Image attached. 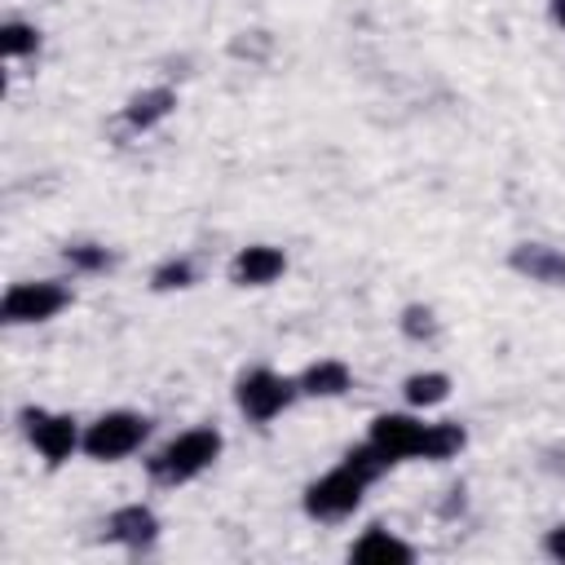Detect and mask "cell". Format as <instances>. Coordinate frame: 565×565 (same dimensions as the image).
<instances>
[{
    "mask_svg": "<svg viewBox=\"0 0 565 565\" xmlns=\"http://www.w3.org/2000/svg\"><path fill=\"white\" fill-rule=\"evenodd\" d=\"M22 419H26V433H31L35 450H40L49 463L71 459V450H75V441H79V433H75V419H71V415H44V411H26Z\"/></svg>",
    "mask_w": 565,
    "mask_h": 565,
    "instance_id": "7",
    "label": "cell"
},
{
    "mask_svg": "<svg viewBox=\"0 0 565 565\" xmlns=\"http://www.w3.org/2000/svg\"><path fill=\"white\" fill-rule=\"evenodd\" d=\"M287 402H291V384L274 371H252V375L238 380V406L252 419H274Z\"/></svg>",
    "mask_w": 565,
    "mask_h": 565,
    "instance_id": "6",
    "label": "cell"
},
{
    "mask_svg": "<svg viewBox=\"0 0 565 565\" xmlns=\"http://www.w3.org/2000/svg\"><path fill=\"white\" fill-rule=\"evenodd\" d=\"M172 106H177V93H172V88H146V93H137V97L128 102L124 119H128L132 128H150V124H159Z\"/></svg>",
    "mask_w": 565,
    "mask_h": 565,
    "instance_id": "12",
    "label": "cell"
},
{
    "mask_svg": "<svg viewBox=\"0 0 565 565\" xmlns=\"http://www.w3.org/2000/svg\"><path fill=\"white\" fill-rule=\"evenodd\" d=\"M362 490H366V477H358L349 463H340L335 472H327L322 481H313L305 490V512L309 516H322V521L349 516L362 503Z\"/></svg>",
    "mask_w": 565,
    "mask_h": 565,
    "instance_id": "3",
    "label": "cell"
},
{
    "mask_svg": "<svg viewBox=\"0 0 565 565\" xmlns=\"http://www.w3.org/2000/svg\"><path fill=\"white\" fill-rule=\"evenodd\" d=\"M194 282V265L190 260H168L154 269V291H172V287H190Z\"/></svg>",
    "mask_w": 565,
    "mask_h": 565,
    "instance_id": "17",
    "label": "cell"
},
{
    "mask_svg": "<svg viewBox=\"0 0 565 565\" xmlns=\"http://www.w3.org/2000/svg\"><path fill=\"white\" fill-rule=\"evenodd\" d=\"M35 44H40V31H35V26H26V22H9V26L0 31V49H4V57L35 53Z\"/></svg>",
    "mask_w": 565,
    "mask_h": 565,
    "instance_id": "16",
    "label": "cell"
},
{
    "mask_svg": "<svg viewBox=\"0 0 565 565\" xmlns=\"http://www.w3.org/2000/svg\"><path fill=\"white\" fill-rule=\"evenodd\" d=\"M282 252L278 247H265V243H256V247H243L238 256H234V265H230V278L238 282V287H260V282H274L278 274H282Z\"/></svg>",
    "mask_w": 565,
    "mask_h": 565,
    "instance_id": "8",
    "label": "cell"
},
{
    "mask_svg": "<svg viewBox=\"0 0 565 565\" xmlns=\"http://www.w3.org/2000/svg\"><path fill=\"white\" fill-rule=\"evenodd\" d=\"M66 260L79 265V269H106L110 265V252L106 247H93V243H79V247H66Z\"/></svg>",
    "mask_w": 565,
    "mask_h": 565,
    "instance_id": "19",
    "label": "cell"
},
{
    "mask_svg": "<svg viewBox=\"0 0 565 565\" xmlns=\"http://www.w3.org/2000/svg\"><path fill=\"white\" fill-rule=\"evenodd\" d=\"M455 450H463V428L459 424H428V433H424V459H450Z\"/></svg>",
    "mask_w": 565,
    "mask_h": 565,
    "instance_id": "15",
    "label": "cell"
},
{
    "mask_svg": "<svg viewBox=\"0 0 565 565\" xmlns=\"http://www.w3.org/2000/svg\"><path fill=\"white\" fill-rule=\"evenodd\" d=\"M446 393H450V380L441 371H424V375L406 380V402L411 406H437V402H446Z\"/></svg>",
    "mask_w": 565,
    "mask_h": 565,
    "instance_id": "14",
    "label": "cell"
},
{
    "mask_svg": "<svg viewBox=\"0 0 565 565\" xmlns=\"http://www.w3.org/2000/svg\"><path fill=\"white\" fill-rule=\"evenodd\" d=\"M344 388H349V366L344 362H313L300 375V393H309V397H335Z\"/></svg>",
    "mask_w": 565,
    "mask_h": 565,
    "instance_id": "13",
    "label": "cell"
},
{
    "mask_svg": "<svg viewBox=\"0 0 565 565\" xmlns=\"http://www.w3.org/2000/svg\"><path fill=\"white\" fill-rule=\"evenodd\" d=\"M66 305H71V291L57 282H18L4 291L0 313H4V322H44Z\"/></svg>",
    "mask_w": 565,
    "mask_h": 565,
    "instance_id": "4",
    "label": "cell"
},
{
    "mask_svg": "<svg viewBox=\"0 0 565 565\" xmlns=\"http://www.w3.org/2000/svg\"><path fill=\"white\" fill-rule=\"evenodd\" d=\"M402 331H406L411 340H428V335L437 331V322H433V309H424V305H411V309L402 313Z\"/></svg>",
    "mask_w": 565,
    "mask_h": 565,
    "instance_id": "18",
    "label": "cell"
},
{
    "mask_svg": "<svg viewBox=\"0 0 565 565\" xmlns=\"http://www.w3.org/2000/svg\"><path fill=\"white\" fill-rule=\"evenodd\" d=\"M106 534H110V539H119V543H128V547H146V543H154L159 521H154V512H150V508L128 503V508H119V512L110 516V530H106Z\"/></svg>",
    "mask_w": 565,
    "mask_h": 565,
    "instance_id": "10",
    "label": "cell"
},
{
    "mask_svg": "<svg viewBox=\"0 0 565 565\" xmlns=\"http://www.w3.org/2000/svg\"><path fill=\"white\" fill-rule=\"evenodd\" d=\"M216 455H221V433H216V428H190V433L172 437V441L150 459V477L177 486V481L199 477Z\"/></svg>",
    "mask_w": 565,
    "mask_h": 565,
    "instance_id": "1",
    "label": "cell"
},
{
    "mask_svg": "<svg viewBox=\"0 0 565 565\" xmlns=\"http://www.w3.org/2000/svg\"><path fill=\"white\" fill-rule=\"evenodd\" d=\"M150 433V419L146 415H132V411H110L102 415L88 433H84V450L93 459H124L132 455Z\"/></svg>",
    "mask_w": 565,
    "mask_h": 565,
    "instance_id": "2",
    "label": "cell"
},
{
    "mask_svg": "<svg viewBox=\"0 0 565 565\" xmlns=\"http://www.w3.org/2000/svg\"><path fill=\"white\" fill-rule=\"evenodd\" d=\"M552 18L565 26V0H552Z\"/></svg>",
    "mask_w": 565,
    "mask_h": 565,
    "instance_id": "21",
    "label": "cell"
},
{
    "mask_svg": "<svg viewBox=\"0 0 565 565\" xmlns=\"http://www.w3.org/2000/svg\"><path fill=\"white\" fill-rule=\"evenodd\" d=\"M547 552H552L556 561H565V525H556V530L547 534Z\"/></svg>",
    "mask_w": 565,
    "mask_h": 565,
    "instance_id": "20",
    "label": "cell"
},
{
    "mask_svg": "<svg viewBox=\"0 0 565 565\" xmlns=\"http://www.w3.org/2000/svg\"><path fill=\"white\" fill-rule=\"evenodd\" d=\"M512 269L534 278V282H565V252L556 247H543V243H521L512 247Z\"/></svg>",
    "mask_w": 565,
    "mask_h": 565,
    "instance_id": "9",
    "label": "cell"
},
{
    "mask_svg": "<svg viewBox=\"0 0 565 565\" xmlns=\"http://www.w3.org/2000/svg\"><path fill=\"white\" fill-rule=\"evenodd\" d=\"M349 556H353V561H411L415 552H411L402 539H393L388 530L371 525V530L349 547Z\"/></svg>",
    "mask_w": 565,
    "mask_h": 565,
    "instance_id": "11",
    "label": "cell"
},
{
    "mask_svg": "<svg viewBox=\"0 0 565 565\" xmlns=\"http://www.w3.org/2000/svg\"><path fill=\"white\" fill-rule=\"evenodd\" d=\"M424 433H428V424H415L411 415H380L371 424V441L384 450L388 463L415 459V455L424 459Z\"/></svg>",
    "mask_w": 565,
    "mask_h": 565,
    "instance_id": "5",
    "label": "cell"
}]
</instances>
